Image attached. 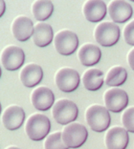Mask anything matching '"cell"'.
<instances>
[{
	"mask_svg": "<svg viewBox=\"0 0 134 149\" xmlns=\"http://www.w3.org/2000/svg\"><path fill=\"white\" fill-rule=\"evenodd\" d=\"M85 118L91 129L98 133L105 131L111 123L110 114L107 108L98 104H93L87 108Z\"/></svg>",
	"mask_w": 134,
	"mask_h": 149,
	"instance_id": "cell-1",
	"label": "cell"
},
{
	"mask_svg": "<svg viewBox=\"0 0 134 149\" xmlns=\"http://www.w3.org/2000/svg\"><path fill=\"white\" fill-rule=\"evenodd\" d=\"M26 134L32 141H41L51 130V121L42 114L32 115L26 123Z\"/></svg>",
	"mask_w": 134,
	"mask_h": 149,
	"instance_id": "cell-2",
	"label": "cell"
},
{
	"mask_svg": "<svg viewBox=\"0 0 134 149\" xmlns=\"http://www.w3.org/2000/svg\"><path fill=\"white\" fill-rule=\"evenodd\" d=\"M53 117L58 123L68 125L77 120L79 115L78 106L70 100L62 99L58 100L53 106Z\"/></svg>",
	"mask_w": 134,
	"mask_h": 149,
	"instance_id": "cell-3",
	"label": "cell"
},
{
	"mask_svg": "<svg viewBox=\"0 0 134 149\" xmlns=\"http://www.w3.org/2000/svg\"><path fill=\"white\" fill-rule=\"evenodd\" d=\"M95 39L102 47H111L119 41L121 31L118 25L113 22H102L95 29Z\"/></svg>",
	"mask_w": 134,
	"mask_h": 149,
	"instance_id": "cell-4",
	"label": "cell"
},
{
	"mask_svg": "<svg viewBox=\"0 0 134 149\" xmlns=\"http://www.w3.org/2000/svg\"><path fill=\"white\" fill-rule=\"evenodd\" d=\"M88 131L84 125L72 123L66 125L62 131V140L69 148H79L86 141Z\"/></svg>",
	"mask_w": 134,
	"mask_h": 149,
	"instance_id": "cell-5",
	"label": "cell"
},
{
	"mask_svg": "<svg viewBox=\"0 0 134 149\" xmlns=\"http://www.w3.org/2000/svg\"><path fill=\"white\" fill-rule=\"evenodd\" d=\"M55 48L61 56H70L76 52L79 47L78 36L70 30L58 32L54 39Z\"/></svg>",
	"mask_w": 134,
	"mask_h": 149,
	"instance_id": "cell-6",
	"label": "cell"
},
{
	"mask_svg": "<svg viewBox=\"0 0 134 149\" xmlns=\"http://www.w3.org/2000/svg\"><path fill=\"white\" fill-rule=\"evenodd\" d=\"M56 84L58 89L64 93H71L80 85V74L78 71L68 67L60 69L56 74Z\"/></svg>",
	"mask_w": 134,
	"mask_h": 149,
	"instance_id": "cell-7",
	"label": "cell"
},
{
	"mask_svg": "<svg viewBox=\"0 0 134 149\" xmlns=\"http://www.w3.org/2000/svg\"><path fill=\"white\" fill-rule=\"evenodd\" d=\"M104 100L105 107L113 113H119L126 109L129 102L128 95L125 90L120 88H110L105 91Z\"/></svg>",
	"mask_w": 134,
	"mask_h": 149,
	"instance_id": "cell-8",
	"label": "cell"
},
{
	"mask_svg": "<svg viewBox=\"0 0 134 149\" xmlns=\"http://www.w3.org/2000/svg\"><path fill=\"white\" fill-rule=\"evenodd\" d=\"M25 54L18 46H8L1 53V63L7 71H16L24 64Z\"/></svg>",
	"mask_w": 134,
	"mask_h": 149,
	"instance_id": "cell-9",
	"label": "cell"
},
{
	"mask_svg": "<svg viewBox=\"0 0 134 149\" xmlns=\"http://www.w3.org/2000/svg\"><path fill=\"white\" fill-rule=\"evenodd\" d=\"M25 120V112L18 105L7 107L2 115V123L8 130L15 131L22 126Z\"/></svg>",
	"mask_w": 134,
	"mask_h": 149,
	"instance_id": "cell-10",
	"label": "cell"
},
{
	"mask_svg": "<svg viewBox=\"0 0 134 149\" xmlns=\"http://www.w3.org/2000/svg\"><path fill=\"white\" fill-rule=\"evenodd\" d=\"M129 143L128 132L123 127H112L105 135V145L107 149H126Z\"/></svg>",
	"mask_w": 134,
	"mask_h": 149,
	"instance_id": "cell-11",
	"label": "cell"
},
{
	"mask_svg": "<svg viewBox=\"0 0 134 149\" xmlns=\"http://www.w3.org/2000/svg\"><path fill=\"white\" fill-rule=\"evenodd\" d=\"M35 26L29 17L24 15L18 16L13 22L12 32L15 38L18 41H27L31 36H33Z\"/></svg>",
	"mask_w": 134,
	"mask_h": 149,
	"instance_id": "cell-12",
	"label": "cell"
},
{
	"mask_svg": "<svg viewBox=\"0 0 134 149\" xmlns=\"http://www.w3.org/2000/svg\"><path fill=\"white\" fill-rule=\"evenodd\" d=\"M32 103L36 109L39 111H47L54 105L55 95L48 87H37L32 93Z\"/></svg>",
	"mask_w": 134,
	"mask_h": 149,
	"instance_id": "cell-13",
	"label": "cell"
},
{
	"mask_svg": "<svg viewBox=\"0 0 134 149\" xmlns=\"http://www.w3.org/2000/svg\"><path fill=\"white\" fill-rule=\"evenodd\" d=\"M108 13L113 22L125 23L131 18L133 10L126 1L123 0H114L111 1L108 6Z\"/></svg>",
	"mask_w": 134,
	"mask_h": 149,
	"instance_id": "cell-14",
	"label": "cell"
},
{
	"mask_svg": "<svg viewBox=\"0 0 134 149\" xmlns=\"http://www.w3.org/2000/svg\"><path fill=\"white\" fill-rule=\"evenodd\" d=\"M107 10L105 3L102 0H89L83 5V15L88 21L95 23L105 17Z\"/></svg>",
	"mask_w": 134,
	"mask_h": 149,
	"instance_id": "cell-15",
	"label": "cell"
},
{
	"mask_svg": "<svg viewBox=\"0 0 134 149\" xmlns=\"http://www.w3.org/2000/svg\"><path fill=\"white\" fill-rule=\"evenodd\" d=\"M19 77L24 86L32 88L36 86L42 80L43 70L37 64L30 63L22 69Z\"/></svg>",
	"mask_w": 134,
	"mask_h": 149,
	"instance_id": "cell-16",
	"label": "cell"
},
{
	"mask_svg": "<svg viewBox=\"0 0 134 149\" xmlns=\"http://www.w3.org/2000/svg\"><path fill=\"white\" fill-rule=\"evenodd\" d=\"M102 57V51L97 45L86 43L79 51V59L82 65L90 67L97 64Z\"/></svg>",
	"mask_w": 134,
	"mask_h": 149,
	"instance_id": "cell-17",
	"label": "cell"
},
{
	"mask_svg": "<svg viewBox=\"0 0 134 149\" xmlns=\"http://www.w3.org/2000/svg\"><path fill=\"white\" fill-rule=\"evenodd\" d=\"M54 38V31L52 26L44 22L37 23L35 26V31L33 35L34 43L37 47L44 48L50 45Z\"/></svg>",
	"mask_w": 134,
	"mask_h": 149,
	"instance_id": "cell-18",
	"label": "cell"
},
{
	"mask_svg": "<svg viewBox=\"0 0 134 149\" xmlns=\"http://www.w3.org/2000/svg\"><path fill=\"white\" fill-rule=\"evenodd\" d=\"M105 74L99 69H89L85 71L82 76V82L84 87L89 91H97L104 85Z\"/></svg>",
	"mask_w": 134,
	"mask_h": 149,
	"instance_id": "cell-19",
	"label": "cell"
},
{
	"mask_svg": "<svg viewBox=\"0 0 134 149\" xmlns=\"http://www.w3.org/2000/svg\"><path fill=\"white\" fill-rule=\"evenodd\" d=\"M128 79V72L122 66H114L105 76V84L112 88L123 85Z\"/></svg>",
	"mask_w": 134,
	"mask_h": 149,
	"instance_id": "cell-20",
	"label": "cell"
},
{
	"mask_svg": "<svg viewBox=\"0 0 134 149\" xmlns=\"http://www.w3.org/2000/svg\"><path fill=\"white\" fill-rule=\"evenodd\" d=\"M32 12L36 20L44 21L53 15L54 5L52 2L48 0H39L33 4Z\"/></svg>",
	"mask_w": 134,
	"mask_h": 149,
	"instance_id": "cell-21",
	"label": "cell"
},
{
	"mask_svg": "<svg viewBox=\"0 0 134 149\" xmlns=\"http://www.w3.org/2000/svg\"><path fill=\"white\" fill-rule=\"evenodd\" d=\"M45 149H68L69 147L62 140V132H56L49 135L44 143Z\"/></svg>",
	"mask_w": 134,
	"mask_h": 149,
	"instance_id": "cell-22",
	"label": "cell"
},
{
	"mask_svg": "<svg viewBox=\"0 0 134 149\" xmlns=\"http://www.w3.org/2000/svg\"><path fill=\"white\" fill-rule=\"evenodd\" d=\"M122 121L128 132L134 133V107H129L123 112Z\"/></svg>",
	"mask_w": 134,
	"mask_h": 149,
	"instance_id": "cell-23",
	"label": "cell"
},
{
	"mask_svg": "<svg viewBox=\"0 0 134 149\" xmlns=\"http://www.w3.org/2000/svg\"><path fill=\"white\" fill-rule=\"evenodd\" d=\"M123 38L128 45L134 46V20L129 22L123 29Z\"/></svg>",
	"mask_w": 134,
	"mask_h": 149,
	"instance_id": "cell-24",
	"label": "cell"
},
{
	"mask_svg": "<svg viewBox=\"0 0 134 149\" xmlns=\"http://www.w3.org/2000/svg\"><path fill=\"white\" fill-rule=\"evenodd\" d=\"M128 64H129L130 68H131L134 71V48L128 53Z\"/></svg>",
	"mask_w": 134,
	"mask_h": 149,
	"instance_id": "cell-25",
	"label": "cell"
},
{
	"mask_svg": "<svg viewBox=\"0 0 134 149\" xmlns=\"http://www.w3.org/2000/svg\"><path fill=\"white\" fill-rule=\"evenodd\" d=\"M0 7H1V11H0V16H2L3 15H4L5 10H6L5 1H3V0H1V1H0Z\"/></svg>",
	"mask_w": 134,
	"mask_h": 149,
	"instance_id": "cell-26",
	"label": "cell"
},
{
	"mask_svg": "<svg viewBox=\"0 0 134 149\" xmlns=\"http://www.w3.org/2000/svg\"><path fill=\"white\" fill-rule=\"evenodd\" d=\"M7 149H20V148L16 147V146H10V147H8Z\"/></svg>",
	"mask_w": 134,
	"mask_h": 149,
	"instance_id": "cell-27",
	"label": "cell"
}]
</instances>
